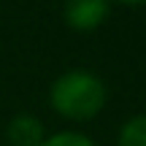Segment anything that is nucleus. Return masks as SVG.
Returning <instances> with one entry per match:
<instances>
[{"label": "nucleus", "instance_id": "nucleus-4", "mask_svg": "<svg viewBox=\"0 0 146 146\" xmlns=\"http://www.w3.org/2000/svg\"><path fill=\"white\" fill-rule=\"evenodd\" d=\"M119 146H146V116H135L122 127Z\"/></svg>", "mask_w": 146, "mask_h": 146}, {"label": "nucleus", "instance_id": "nucleus-3", "mask_svg": "<svg viewBox=\"0 0 146 146\" xmlns=\"http://www.w3.org/2000/svg\"><path fill=\"white\" fill-rule=\"evenodd\" d=\"M8 138L14 146H41L43 143V125L30 114H19L8 125Z\"/></svg>", "mask_w": 146, "mask_h": 146}, {"label": "nucleus", "instance_id": "nucleus-2", "mask_svg": "<svg viewBox=\"0 0 146 146\" xmlns=\"http://www.w3.org/2000/svg\"><path fill=\"white\" fill-rule=\"evenodd\" d=\"M108 14L106 0H68L65 3V19L76 30H92Z\"/></svg>", "mask_w": 146, "mask_h": 146}, {"label": "nucleus", "instance_id": "nucleus-1", "mask_svg": "<svg viewBox=\"0 0 146 146\" xmlns=\"http://www.w3.org/2000/svg\"><path fill=\"white\" fill-rule=\"evenodd\" d=\"M106 103V87L87 70H70L52 87V106L68 119H89Z\"/></svg>", "mask_w": 146, "mask_h": 146}, {"label": "nucleus", "instance_id": "nucleus-5", "mask_svg": "<svg viewBox=\"0 0 146 146\" xmlns=\"http://www.w3.org/2000/svg\"><path fill=\"white\" fill-rule=\"evenodd\" d=\"M41 146H95L89 138L78 135V133H57V135L46 138Z\"/></svg>", "mask_w": 146, "mask_h": 146}, {"label": "nucleus", "instance_id": "nucleus-6", "mask_svg": "<svg viewBox=\"0 0 146 146\" xmlns=\"http://www.w3.org/2000/svg\"><path fill=\"white\" fill-rule=\"evenodd\" d=\"M122 3H146V0H122Z\"/></svg>", "mask_w": 146, "mask_h": 146}]
</instances>
